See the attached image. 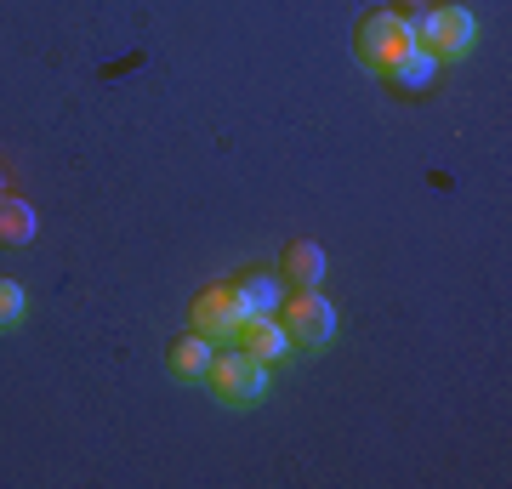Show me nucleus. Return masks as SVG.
Instances as JSON below:
<instances>
[{
  "label": "nucleus",
  "instance_id": "f257e3e1",
  "mask_svg": "<svg viewBox=\"0 0 512 489\" xmlns=\"http://www.w3.org/2000/svg\"><path fill=\"white\" fill-rule=\"evenodd\" d=\"M404 29H410V46H427V52L439 57H467L478 40V23L473 12L461 6V0H439V6H416V12H404Z\"/></svg>",
  "mask_w": 512,
  "mask_h": 489
},
{
  "label": "nucleus",
  "instance_id": "f03ea898",
  "mask_svg": "<svg viewBox=\"0 0 512 489\" xmlns=\"http://www.w3.org/2000/svg\"><path fill=\"white\" fill-rule=\"evenodd\" d=\"M205 387L217 393L222 404H256L262 393H268V364L251 359L245 347H222V353H211V370H205Z\"/></svg>",
  "mask_w": 512,
  "mask_h": 489
},
{
  "label": "nucleus",
  "instance_id": "7ed1b4c3",
  "mask_svg": "<svg viewBox=\"0 0 512 489\" xmlns=\"http://www.w3.org/2000/svg\"><path fill=\"white\" fill-rule=\"evenodd\" d=\"M410 46V29H404V12H393V6H376V12H365L359 18V29H353V57L365 63V69L382 74L393 57Z\"/></svg>",
  "mask_w": 512,
  "mask_h": 489
},
{
  "label": "nucleus",
  "instance_id": "20e7f679",
  "mask_svg": "<svg viewBox=\"0 0 512 489\" xmlns=\"http://www.w3.org/2000/svg\"><path fill=\"white\" fill-rule=\"evenodd\" d=\"M279 325L291 336V347H325L336 336V308H330L319 290H296L279 302Z\"/></svg>",
  "mask_w": 512,
  "mask_h": 489
},
{
  "label": "nucleus",
  "instance_id": "39448f33",
  "mask_svg": "<svg viewBox=\"0 0 512 489\" xmlns=\"http://www.w3.org/2000/svg\"><path fill=\"white\" fill-rule=\"evenodd\" d=\"M245 319H251V313H245L234 285H205L200 296H194V308H188V330H200L211 342H234Z\"/></svg>",
  "mask_w": 512,
  "mask_h": 489
},
{
  "label": "nucleus",
  "instance_id": "423d86ee",
  "mask_svg": "<svg viewBox=\"0 0 512 489\" xmlns=\"http://www.w3.org/2000/svg\"><path fill=\"white\" fill-rule=\"evenodd\" d=\"M325 273H330V256H325L319 239H291L285 256H279V279H285L291 290H319Z\"/></svg>",
  "mask_w": 512,
  "mask_h": 489
},
{
  "label": "nucleus",
  "instance_id": "0eeeda50",
  "mask_svg": "<svg viewBox=\"0 0 512 489\" xmlns=\"http://www.w3.org/2000/svg\"><path fill=\"white\" fill-rule=\"evenodd\" d=\"M234 347H245V353L262 359V364H279L285 353H291V336H285V325H279V313H251V319L239 325Z\"/></svg>",
  "mask_w": 512,
  "mask_h": 489
},
{
  "label": "nucleus",
  "instance_id": "6e6552de",
  "mask_svg": "<svg viewBox=\"0 0 512 489\" xmlns=\"http://www.w3.org/2000/svg\"><path fill=\"white\" fill-rule=\"evenodd\" d=\"M211 336H200V330H183L177 342L165 347V370L177 381H205V370H211Z\"/></svg>",
  "mask_w": 512,
  "mask_h": 489
},
{
  "label": "nucleus",
  "instance_id": "1a4fd4ad",
  "mask_svg": "<svg viewBox=\"0 0 512 489\" xmlns=\"http://www.w3.org/2000/svg\"><path fill=\"white\" fill-rule=\"evenodd\" d=\"M433 74H439V57L427 52V46H404V52L382 69V80L393 91H427L433 86Z\"/></svg>",
  "mask_w": 512,
  "mask_h": 489
},
{
  "label": "nucleus",
  "instance_id": "9d476101",
  "mask_svg": "<svg viewBox=\"0 0 512 489\" xmlns=\"http://www.w3.org/2000/svg\"><path fill=\"white\" fill-rule=\"evenodd\" d=\"M228 285L239 290V302H245V313H279V273H239V279H228Z\"/></svg>",
  "mask_w": 512,
  "mask_h": 489
},
{
  "label": "nucleus",
  "instance_id": "9b49d317",
  "mask_svg": "<svg viewBox=\"0 0 512 489\" xmlns=\"http://www.w3.org/2000/svg\"><path fill=\"white\" fill-rule=\"evenodd\" d=\"M35 205L29 200H12V194H6V200H0V245H29V239H35Z\"/></svg>",
  "mask_w": 512,
  "mask_h": 489
},
{
  "label": "nucleus",
  "instance_id": "f8f14e48",
  "mask_svg": "<svg viewBox=\"0 0 512 489\" xmlns=\"http://www.w3.org/2000/svg\"><path fill=\"white\" fill-rule=\"evenodd\" d=\"M23 308H29V302H23V285L0 273V330H18L23 325Z\"/></svg>",
  "mask_w": 512,
  "mask_h": 489
},
{
  "label": "nucleus",
  "instance_id": "ddd939ff",
  "mask_svg": "<svg viewBox=\"0 0 512 489\" xmlns=\"http://www.w3.org/2000/svg\"><path fill=\"white\" fill-rule=\"evenodd\" d=\"M416 6H427V0H393V12H416Z\"/></svg>",
  "mask_w": 512,
  "mask_h": 489
},
{
  "label": "nucleus",
  "instance_id": "4468645a",
  "mask_svg": "<svg viewBox=\"0 0 512 489\" xmlns=\"http://www.w3.org/2000/svg\"><path fill=\"white\" fill-rule=\"evenodd\" d=\"M6 182H12V171H6V160H0V200H6Z\"/></svg>",
  "mask_w": 512,
  "mask_h": 489
}]
</instances>
